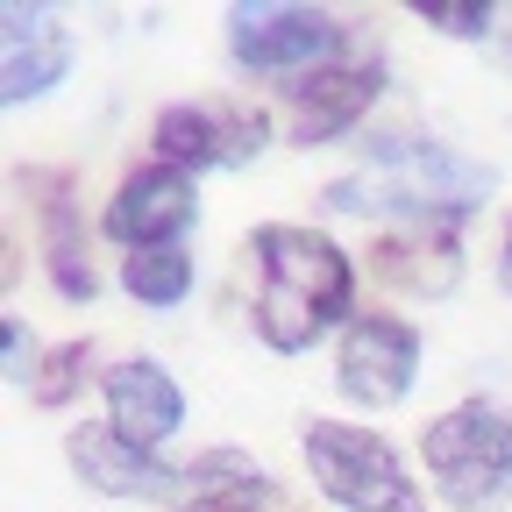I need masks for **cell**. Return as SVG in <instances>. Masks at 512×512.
<instances>
[{
	"label": "cell",
	"instance_id": "cell-4",
	"mask_svg": "<svg viewBox=\"0 0 512 512\" xmlns=\"http://www.w3.org/2000/svg\"><path fill=\"white\" fill-rule=\"evenodd\" d=\"M299 448H306V470H313L328 505H342V512H420V491H413L399 448L384 434L349 427V420H306Z\"/></svg>",
	"mask_w": 512,
	"mask_h": 512
},
{
	"label": "cell",
	"instance_id": "cell-20",
	"mask_svg": "<svg viewBox=\"0 0 512 512\" xmlns=\"http://www.w3.org/2000/svg\"><path fill=\"white\" fill-rule=\"evenodd\" d=\"M498 278H505V292H512V228H505V242H498Z\"/></svg>",
	"mask_w": 512,
	"mask_h": 512
},
{
	"label": "cell",
	"instance_id": "cell-10",
	"mask_svg": "<svg viewBox=\"0 0 512 512\" xmlns=\"http://www.w3.org/2000/svg\"><path fill=\"white\" fill-rule=\"evenodd\" d=\"M0 100L8 107H29L43 100L64 72H72V36L50 8H29V0H8V15H0Z\"/></svg>",
	"mask_w": 512,
	"mask_h": 512
},
{
	"label": "cell",
	"instance_id": "cell-12",
	"mask_svg": "<svg viewBox=\"0 0 512 512\" xmlns=\"http://www.w3.org/2000/svg\"><path fill=\"white\" fill-rule=\"evenodd\" d=\"M370 264L384 285H399L413 299H448L463 285V249L448 228H384L370 242Z\"/></svg>",
	"mask_w": 512,
	"mask_h": 512
},
{
	"label": "cell",
	"instance_id": "cell-7",
	"mask_svg": "<svg viewBox=\"0 0 512 512\" xmlns=\"http://www.w3.org/2000/svg\"><path fill=\"white\" fill-rule=\"evenodd\" d=\"M200 221V192H192V171H171V164H143L128 171L121 192L107 200L100 228L136 256V249H178V235Z\"/></svg>",
	"mask_w": 512,
	"mask_h": 512
},
{
	"label": "cell",
	"instance_id": "cell-9",
	"mask_svg": "<svg viewBox=\"0 0 512 512\" xmlns=\"http://www.w3.org/2000/svg\"><path fill=\"white\" fill-rule=\"evenodd\" d=\"M100 399H107V427L128 441V448H157L185 427V392H178V377L150 356H128L100 377Z\"/></svg>",
	"mask_w": 512,
	"mask_h": 512
},
{
	"label": "cell",
	"instance_id": "cell-5",
	"mask_svg": "<svg viewBox=\"0 0 512 512\" xmlns=\"http://www.w3.org/2000/svg\"><path fill=\"white\" fill-rule=\"evenodd\" d=\"M228 50L235 64H249V72L264 79H306V72H328V64L349 57V29L335 15L320 8H278V0H242V8H228Z\"/></svg>",
	"mask_w": 512,
	"mask_h": 512
},
{
	"label": "cell",
	"instance_id": "cell-6",
	"mask_svg": "<svg viewBox=\"0 0 512 512\" xmlns=\"http://www.w3.org/2000/svg\"><path fill=\"white\" fill-rule=\"evenodd\" d=\"M413 377H420V335L406 328V320H392V313H356L349 328H342V349H335L342 399L384 413V406H399V399L413 392Z\"/></svg>",
	"mask_w": 512,
	"mask_h": 512
},
{
	"label": "cell",
	"instance_id": "cell-19",
	"mask_svg": "<svg viewBox=\"0 0 512 512\" xmlns=\"http://www.w3.org/2000/svg\"><path fill=\"white\" fill-rule=\"evenodd\" d=\"M0 335H8V377H15V384H29V377H36V363H43V356H29V328L8 313V320H0Z\"/></svg>",
	"mask_w": 512,
	"mask_h": 512
},
{
	"label": "cell",
	"instance_id": "cell-15",
	"mask_svg": "<svg viewBox=\"0 0 512 512\" xmlns=\"http://www.w3.org/2000/svg\"><path fill=\"white\" fill-rule=\"evenodd\" d=\"M157 164H171V171H214V164H235V128H228V114H207V107H164V114H157Z\"/></svg>",
	"mask_w": 512,
	"mask_h": 512
},
{
	"label": "cell",
	"instance_id": "cell-17",
	"mask_svg": "<svg viewBox=\"0 0 512 512\" xmlns=\"http://www.w3.org/2000/svg\"><path fill=\"white\" fill-rule=\"evenodd\" d=\"M86 370H93V342H64V349H50V356L36 363V377H29V399H36V406H64V399H79Z\"/></svg>",
	"mask_w": 512,
	"mask_h": 512
},
{
	"label": "cell",
	"instance_id": "cell-11",
	"mask_svg": "<svg viewBox=\"0 0 512 512\" xmlns=\"http://www.w3.org/2000/svg\"><path fill=\"white\" fill-rule=\"evenodd\" d=\"M64 456H72V470L107 498H171V491H185V477L171 463H157L150 448H128L114 427H79L64 441Z\"/></svg>",
	"mask_w": 512,
	"mask_h": 512
},
{
	"label": "cell",
	"instance_id": "cell-21",
	"mask_svg": "<svg viewBox=\"0 0 512 512\" xmlns=\"http://www.w3.org/2000/svg\"><path fill=\"white\" fill-rule=\"evenodd\" d=\"M505 43H512V36H505Z\"/></svg>",
	"mask_w": 512,
	"mask_h": 512
},
{
	"label": "cell",
	"instance_id": "cell-13",
	"mask_svg": "<svg viewBox=\"0 0 512 512\" xmlns=\"http://www.w3.org/2000/svg\"><path fill=\"white\" fill-rule=\"evenodd\" d=\"M178 512H292V498L242 448H214V456H200L185 470V505Z\"/></svg>",
	"mask_w": 512,
	"mask_h": 512
},
{
	"label": "cell",
	"instance_id": "cell-2",
	"mask_svg": "<svg viewBox=\"0 0 512 512\" xmlns=\"http://www.w3.org/2000/svg\"><path fill=\"white\" fill-rule=\"evenodd\" d=\"M484 200H491V171L484 164L456 157L448 143H413V136L377 143V157L363 171L328 185L335 214H384L399 228H456Z\"/></svg>",
	"mask_w": 512,
	"mask_h": 512
},
{
	"label": "cell",
	"instance_id": "cell-1",
	"mask_svg": "<svg viewBox=\"0 0 512 512\" xmlns=\"http://www.w3.org/2000/svg\"><path fill=\"white\" fill-rule=\"evenodd\" d=\"M249 256H256V335L278 356H306L328 328L349 320L356 278H349V256L320 228H285V221L256 228Z\"/></svg>",
	"mask_w": 512,
	"mask_h": 512
},
{
	"label": "cell",
	"instance_id": "cell-16",
	"mask_svg": "<svg viewBox=\"0 0 512 512\" xmlns=\"http://www.w3.org/2000/svg\"><path fill=\"white\" fill-rule=\"evenodd\" d=\"M121 292L136 306H178L192 292V256L185 249H136V256H121Z\"/></svg>",
	"mask_w": 512,
	"mask_h": 512
},
{
	"label": "cell",
	"instance_id": "cell-3",
	"mask_svg": "<svg viewBox=\"0 0 512 512\" xmlns=\"http://www.w3.org/2000/svg\"><path fill=\"white\" fill-rule=\"evenodd\" d=\"M420 463L456 512H505L512 505V413L491 399H463L420 427Z\"/></svg>",
	"mask_w": 512,
	"mask_h": 512
},
{
	"label": "cell",
	"instance_id": "cell-18",
	"mask_svg": "<svg viewBox=\"0 0 512 512\" xmlns=\"http://www.w3.org/2000/svg\"><path fill=\"white\" fill-rule=\"evenodd\" d=\"M413 15L441 36H456V43H477L498 29V8H484V0H413Z\"/></svg>",
	"mask_w": 512,
	"mask_h": 512
},
{
	"label": "cell",
	"instance_id": "cell-14",
	"mask_svg": "<svg viewBox=\"0 0 512 512\" xmlns=\"http://www.w3.org/2000/svg\"><path fill=\"white\" fill-rule=\"evenodd\" d=\"M36 214H43V256L64 299H93V271H86V242H79V207H72V178L64 171H36Z\"/></svg>",
	"mask_w": 512,
	"mask_h": 512
},
{
	"label": "cell",
	"instance_id": "cell-8",
	"mask_svg": "<svg viewBox=\"0 0 512 512\" xmlns=\"http://www.w3.org/2000/svg\"><path fill=\"white\" fill-rule=\"evenodd\" d=\"M377 93H384V64H370V57H342V64H328V72L292 79L285 86V100H292V143L299 150L335 143L342 128H356L377 107Z\"/></svg>",
	"mask_w": 512,
	"mask_h": 512
}]
</instances>
